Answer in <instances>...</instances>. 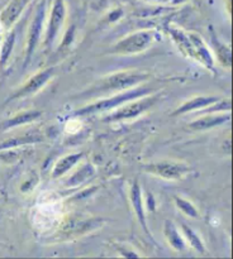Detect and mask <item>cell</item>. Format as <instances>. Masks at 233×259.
<instances>
[{"instance_id":"1","label":"cell","mask_w":233,"mask_h":259,"mask_svg":"<svg viewBox=\"0 0 233 259\" xmlns=\"http://www.w3.org/2000/svg\"><path fill=\"white\" fill-rule=\"evenodd\" d=\"M146 76L141 73H131V72H122L116 75L110 76L108 80L101 83V90H119V89H127L139 81L144 80Z\"/></svg>"},{"instance_id":"2","label":"cell","mask_w":233,"mask_h":259,"mask_svg":"<svg viewBox=\"0 0 233 259\" xmlns=\"http://www.w3.org/2000/svg\"><path fill=\"white\" fill-rule=\"evenodd\" d=\"M151 40L148 33L141 32L138 34H134L132 37L127 38V39L122 40L118 46H116L115 50L121 53H134L139 52V51L143 50L144 47H147V45Z\"/></svg>"},{"instance_id":"3","label":"cell","mask_w":233,"mask_h":259,"mask_svg":"<svg viewBox=\"0 0 233 259\" xmlns=\"http://www.w3.org/2000/svg\"><path fill=\"white\" fill-rule=\"evenodd\" d=\"M63 17H65V5H63V0H55L53 4L52 14H51L50 20V29H48V37L52 39L55 34L57 33L58 28H60L61 23H62Z\"/></svg>"},{"instance_id":"4","label":"cell","mask_w":233,"mask_h":259,"mask_svg":"<svg viewBox=\"0 0 233 259\" xmlns=\"http://www.w3.org/2000/svg\"><path fill=\"white\" fill-rule=\"evenodd\" d=\"M141 91H138V93H131V94H126V95H119L118 98H113L110 99V100L108 101H103V103H99L96 104V105H93L90 106V108L88 109H83V110L79 111L77 114H84V113H90V111H95V110H103V109H108V108H111V106L116 105V104L119 103H123V101L128 100V99H133L134 96H138L141 95Z\"/></svg>"},{"instance_id":"5","label":"cell","mask_w":233,"mask_h":259,"mask_svg":"<svg viewBox=\"0 0 233 259\" xmlns=\"http://www.w3.org/2000/svg\"><path fill=\"white\" fill-rule=\"evenodd\" d=\"M152 103H153V100H148L147 103L144 101V103L132 104V105H129V106H127V108L119 110L118 113H115L113 116H111V118H109V119H113V120H115V119L131 118V116L138 115L139 113H142L143 110H146V109L148 108Z\"/></svg>"},{"instance_id":"6","label":"cell","mask_w":233,"mask_h":259,"mask_svg":"<svg viewBox=\"0 0 233 259\" xmlns=\"http://www.w3.org/2000/svg\"><path fill=\"white\" fill-rule=\"evenodd\" d=\"M51 72H52V70H47V71H45V72H41L40 75L37 76V77L32 78V80L28 82V85L25 86V88L23 89L22 91H20V93H19L20 95H25V94L34 93V91H37L38 89H40L41 86H42L43 83H45L46 81L50 78Z\"/></svg>"},{"instance_id":"7","label":"cell","mask_w":233,"mask_h":259,"mask_svg":"<svg viewBox=\"0 0 233 259\" xmlns=\"http://www.w3.org/2000/svg\"><path fill=\"white\" fill-rule=\"evenodd\" d=\"M154 171H156L160 176L167 177V179H176V177H179V175L181 174L182 168L172 166V164H157Z\"/></svg>"},{"instance_id":"8","label":"cell","mask_w":233,"mask_h":259,"mask_svg":"<svg viewBox=\"0 0 233 259\" xmlns=\"http://www.w3.org/2000/svg\"><path fill=\"white\" fill-rule=\"evenodd\" d=\"M79 157L80 156H70L66 159H63V161H61L60 163L57 164V167L55 168V176H60V175H62L66 169L70 168V167L77 161Z\"/></svg>"},{"instance_id":"9","label":"cell","mask_w":233,"mask_h":259,"mask_svg":"<svg viewBox=\"0 0 233 259\" xmlns=\"http://www.w3.org/2000/svg\"><path fill=\"white\" fill-rule=\"evenodd\" d=\"M212 101H215V99H198V100L190 101V103H187L186 105L182 106L181 109H179V111H177V113H181V111H186V110H191V109L197 108V106L207 105V104L212 103Z\"/></svg>"},{"instance_id":"10","label":"cell","mask_w":233,"mask_h":259,"mask_svg":"<svg viewBox=\"0 0 233 259\" xmlns=\"http://www.w3.org/2000/svg\"><path fill=\"white\" fill-rule=\"evenodd\" d=\"M227 118H214V119H205V120L197 121V123L192 124V128H205V126L214 125V124L220 123V121H224Z\"/></svg>"}]
</instances>
